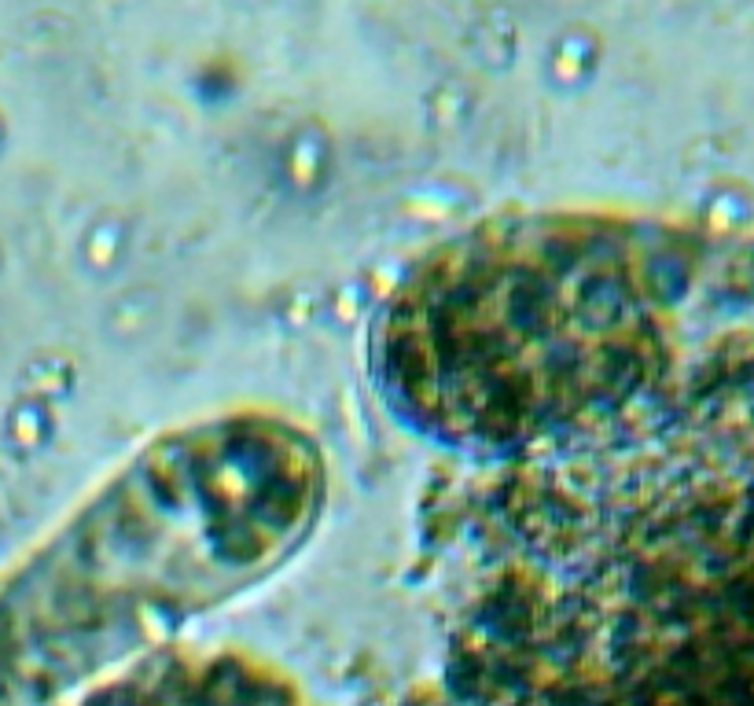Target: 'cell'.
<instances>
[{
    "label": "cell",
    "mask_w": 754,
    "mask_h": 706,
    "mask_svg": "<svg viewBox=\"0 0 754 706\" xmlns=\"http://www.w3.org/2000/svg\"><path fill=\"white\" fill-rule=\"evenodd\" d=\"M320 442L218 412L140 445L0 570V706H52L295 563L328 512Z\"/></svg>",
    "instance_id": "obj_1"
}]
</instances>
